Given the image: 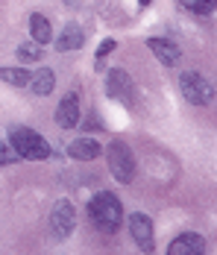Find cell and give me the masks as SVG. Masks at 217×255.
<instances>
[{
    "mask_svg": "<svg viewBox=\"0 0 217 255\" xmlns=\"http://www.w3.org/2000/svg\"><path fill=\"white\" fill-rule=\"evenodd\" d=\"M9 144L18 158H26V161H47L50 158V144L29 127L9 129Z\"/></svg>",
    "mask_w": 217,
    "mask_h": 255,
    "instance_id": "obj_1",
    "label": "cell"
},
{
    "mask_svg": "<svg viewBox=\"0 0 217 255\" xmlns=\"http://www.w3.org/2000/svg\"><path fill=\"white\" fill-rule=\"evenodd\" d=\"M56 124L62 129H73L79 124V97H76V94L62 97L59 109H56Z\"/></svg>",
    "mask_w": 217,
    "mask_h": 255,
    "instance_id": "obj_10",
    "label": "cell"
},
{
    "mask_svg": "<svg viewBox=\"0 0 217 255\" xmlns=\"http://www.w3.org/2000/svg\"><path fill=\"white\" fill-rule=\"evenodd\" d=\"M106 94L112 100H121L126 106H132V79L126 71H109L106 77Z\"/></svg>",
    "mask_w": 217,
    "mask_h": 255,
    "instance_id": "obj_6",
    "label": "cell"
},
{
    "mask_svg": "<svg viewBox=\"0 0 217 255\" xmlns=\"http://www.w3.org/2000/svg\"><path fill=\"white\" fill-rule=\"evenodd\" d=\"M147 47L156 53V59H159L162 65H168V68H176V65L182 62L179 44H173L170 38H147Z\"/></svg>",
    "mask_w": 217,
    "mask_h": 255,
    "instance_id": "obj_8",
    "label": "cell"
},
{
    "mask_svg": "<svg viewBox=\"0 0 217 255\" xmlns=\"http://www.w3.org/2000/svg\"><path fill=\"white\" fill-rule=\"evenodd\" d=\"M150 3H153V0H141V6H150Z\"/></svg>",
    "mask_w": 217,
    "mask_h": 255,
    "instance_id": "obj_20",
    "label": "cell"
},
{
    "mask_svg": "<svg viewBox=\"0 0 217 255\" xmlns=\"http://www.w3.org/2000/svg\"><path fill=\"white\" fill-rule=\"evenodd\" d=\"M179 88H182L185 100L191 103V106H209L212 97H215V85L203 77V74H197V71L182 74L179 77Z\"/></svg>",
    "mask_w": 217,
    "mask_h": 255,
    "instance_id": "obj_4",
    "label": "cell"
},
{
    "mask_svg": "<svg viewBox=\"0 0 217 255\" xmlns=\"http://www.w3.org/2000/svg\"><path fill=\"white\" fill-rule=\"evenodd\" d=\"M129 232H132V241L141 247V253L156 250V244H153V220L147 214H132L129 217Z\"/></svg>",
    "mask_w": 217,
    "mask_h": 255,
    "instance_id": "obj_7",
    "label": "cell"
},
{
    "mask_svg": "<svg viewBox=\"0 0 217 255\" xmlns=\"http://www.w3.org/2000/svg\"><path fill=\"white\" fill-rule=\"evenodd\" d=\"M179 6L191 15H212L215 9V0H179Z\"/></svg>",
    "mask_w": 217,
    "mask_h": 255,
    "instance_id": "obj_16",
    "label": "cell"
},
{
    "mask_svg": "<svg viewBox=\"0 0 217 255\" xmlns=\"http://www.w3.org/2000/svg\"><path fill=\"white\" fill-rule=\"evenodd\" d=\"M29 35H32V41H38L41 47H44L50 38H53L50 21L44 18V15H38V12H32V15H29Z\"/></svg>",
    "mask_w": 217,
    "mask_h": 255,
    "instance_id": "obj_14",
    "label": "cell"
},
{
    "mask_svg": "<svg viewBox=\"0 0 217 255\" xmlns=\"http://www.w3.org/2000/svg\"><path fill=\"white\" fill-rule=\"evenodd\" d=\"M85 44V32L79 29L76 24H68L62 26V35L56 38V50L59 53H71V50H79Z\"/></svg>",
    "mask_w": 217,
    "mask_h": 255,
    "instance_id": "obj_12",
    "label": "cell"
},
{
    "mask_svg": "<svg viewBox=\"0 0 217 255\" xmlns=\"http://www.w3.org/2000/svg\"><path fill=\"white\" fill-rule=\"evenodd\" d=\"M29 71L26 68H0V79L6 82V85H15V88H24L29 85Z\"/></svg>",
    "mask_w": 217,
    "mask_h": 255,
    "instance_id": "obj_15",
    "label": "cell"
},
{
    "mask_svg": "<svg viewBox=\"0 0 217 255\" xmlns=\"http://www.w3.org/2000/svg\"><path fill=\"white\" fill-rule=\"evenodd\" d=\"M73 226H76V211H73V205L68 203V200H59V203L53 205V211H50V232H53V238H56V241L71 238Z\"/></svg>",
    "mask_w": 217,
    "mask_h": 255,
    "instance_id": "obj_5",
    "label": "cell"
},
{
    "mask_svg": "<svg viewBox=\"0 0 217 255\" xmlns=\"http://www.w3.org/2000/svg\"><path fill=\"white\" fill-rule=\"evenodd\" d=\"M15 158H18V155H15V150H12V147H6V144L0 141V167H3V164H12Z\"/></svg>",
    "mask_w": 217,
    "mask_h": 255,
    "instance_id": "obj_19",
    "label": "cell"
},
{
    "mask_svg": "<svg viewBox=\"0 0 217 255\" xmlns=\"http://www.w3.org/2000/svg\"><path fill=\"white\" fill-rule=\"evenodd\" d=\"M68 155L76 158V161H94V158L103 155V147L97 144L94 138H76V141L68 144Z\"/></svg>",
    "mask_w": 217,
    "mask_h": 255,
    "instance_id": "obj_11",
    "label": "cell"
},
{
    "mask_svg": "<svg viewBox=\"0 0 217 255\" xmlns=\"http://www.w3.org/2000/svg\"><path fill=\"white\" fill-rule=\"evenodd\" d=\"M115 47H118V41H115V38H106V41H100V47H97V62H103L109 53H115Z\"/></svg>",
    "mask_w": 217,
    "mask_h": 255,
    "instance_id": "obj_18",
    "label": "cell"
},
{
    "mask_svg": "<svg viewBox=\"0 0 217 255\" xmlns=\"http://www.w3.org/2000/svg\"><path fill=\"white\" fill-rule=\"evenodd\" d=\"M106 158H109L112 176L118 179L121 185H129L135 179V155H132V150L123 141H112L109 150H106Z\"/></svg>",
    "mask_w": 217,
    "mask_h": 255,
    "instance_id": "obj_3",
    "label": "cell"
},
{
    "mask_svg": "<svg viewBox=\"0 0 217 255\" xmlns=\"http://www.w3.org/2000/svg\"><path fill=\"white\" fill-rule=\"evenodd\" d=\"M206 250V238L197 232H185L179 238H173L168 247V255H200Z\"/></svg>",
    "mask_w": 217,
    "mask_h": 255,
    "instance_id": "obj_9",
    "label": "cell"
},
{
    "mask_svg": "<svg viewBox=\"0 0 217 255\" xmlns=\"http://www.w3.org/2000/svg\"><path fill=\"white\" fill-rule=\"evenodd\" d=\"M53 85H56V74H53L50 68H38V71L29 77V88H32V94H38V97H47L50 91H53Z\"/></svg>",
    "mask_w": 217,
    "mask_h": 255,
    "instance_id": "obj_13",
    "label": "cell"
},
{
    "mask_svg": "<svg viewBox=\"0 0 217 255\" xmlns=\"http://www.w3.org/2000/svg\"><path fill=\"white\" fill-rule=\"evenodd\" d=\"M88 217H91V223L100 232H115L123 220V208H121L115 194L100 191V194L91 197V203H88Z\"/></svg>",
    "mask_w": 217,
    "mask_h": 255,
    "instance_id": "obj_2",
    "label": "cell"
},
{
    "mask_svg": "<svg viewBox=\"0 0 217 255\" xmlns=\"http://www.w3.org/2000/svg\"><path fill=\"white\" fill-rule=\"evenodd\" d=\"M41 59V44L38 41H24L18 47V62H38Z\"/></svg>",
    "mask_w": 217,
    "mask_h": 255,
    "instance_id": "obj_17",
    "label": "cell"
}]
</instances>
